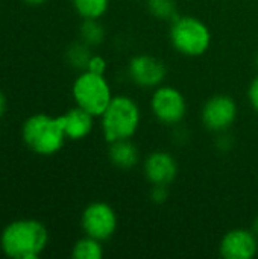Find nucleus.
<instances>
[{
	"instance_id": "dca6fc26",
	"label": "nucleus",
	"mask_w": 258,
	"mask_h": 259,
	"mask_svg": "<svg viewBox=\"0 0 258 259\" xmlns=\"http://www.w3.org/2000/svg\"><path fill=\"white\" fill-rule=\"evenodd\" d=\"M149 14L163 21H173L178 17L176 0H146Z\"/></svg>"
},
{
	"instance_id": "1a4fd4ad",
	"label": "nucleus",
	"mask_w": 258,
	"mask_h": 259,
	"mask_svg": "<svg viewBox=\"0 0 258 259\" xmlns=\"http://www.w3.org/2000/svg\"><path fill=\"white\" fill-rule=\"evenodd\" d=\"M128 74L137 87L155 90L157 87L163 85L167 76V68L160 58L143 53L131 58L128 64Z\"/></svg>"
},
{
	"instance_id": "7ed1b4c3",
	"label": "nucleus",
	"mask_w": 258,
	"mask_h": 259,
	"mask_svg": "<svg viewBox=\"0 0 258 259\" xmlns=\"http://www.w3.org/2000/svg\"><path fill=\"white\" fill-rule=\"evenodd\" d=\"M21 137L33 153L43 156L58 153L67 140L61 115L50 117L47 114L30 115L21 126Z\"/></svg>"
},
{
	"instance_id": "6ab92c4d",
	"label": "nucleus",
	"mask_w": 258,
	"mask_h": 259,
	"mask_svg": "<svg viewBox=\"0 0 258 259\" xmlns=\"http://www.w3.org/2000/svg\"><path fill=\"white\" fill-rule=\"evenodd\" d=\"M106 61L103 56L100 55H91L88 64H87V71H91V73H96V74H105L106 71Z\"/></svg>"
},
{
	"instance_id": "ddd939ff",
	"label": "nucleus",
	"mask_w": 258,
	"mask_h": 259,
	"mask_svg": "<svg viewBox=\"0 0 258 259\" xmlns=\"http://www.w3.org/2000/svg\"><path fill=\"white\" fill-rule=\"evenodd\" d=\"M108 158L114 167L120 170H131L138 164L140 155L137 146L131 140H120L109 143Z\"/></svg>"
},
{
	"instance_id": "9d476101",
	"label": "nucleus",
	"mask_w": 258,
	"mask_h": 259,
	"mask_svg": "<svg viewBox=\"0 0 258 259\" xmlns=\"http://www.w3.org/2000/svg\"><path fill=\"white\" fill-rule=\"evenodd\" d=\"M219 253L225 259H252L258 253V237L254 231L231 229L219 244Z\"/></svg>"
},
{
	"instance_id": "0eeeda50",
	"label": "nucleus",
	"mask_w": 258,
	"mask_h": 259,
	"mask_svg": "<svg viewBox=\"0 0 258 259\" xmlns=\"http://www.w3.org/2000/svg\"><path fill=\"white\" fill-rule=\"evenodd\" d=\"M81 228L85 235L103 243L117 231V214L111 205L105 202H93L82 211Z\"/></svg>"
},
{
	"instance_id": "2eb2a0df",
	"label": "nucleus",
	"mask_w": 258,
	"mask_h": 259,
	"mask_svg": "<svg viewBox=\"0 0 258 259\" xmlns=\"http://www.w3.org/2000/svg\"><path fill=\"white\" fill-rule=\"evenodd\" d=\"M71 256L75 259H102L103 258L102 241L85 235L84 238L75 243Z\"/></svg>"
},
{
	"instance_id": "9b49d317",
	"label": "nucleus",
	"mask_w": 258,
	"mask_h": 259,
	"mask_svg": "<svg viewBox=\"0 0 258 259\" xmlns=\"http://www.w3.org/2000/svg\"><path fill=\"white\" fill-rule=\"evenodd\" d=\"M143 173L152 185H170L178 176V164L172 153L157 150L144 159Z\"/></svg>"
},
{
	"instance_id": "393cba45",
	"label": "nucleus",
	"mask_w": 258,
	"mask_h": 259,
	"mask_svg": "<svg viewBox=\"0 0 258 259\" xmlns=\"http://www.w3.org/2000/svg\"><path fill=\"white\" fill-rule=\"evenodd\" d=\"M255 65H257V68H258V50H257V55H255Z\"/></svg>"
},
{
	"instance_id": "f8f14e48",
	"label": "nucleus",
	"mask_w": 258,
	"mask_h": 259,
	"mask_svg": "<svg viewBox=\"0 0 258 259\" xmlns=\"http://www.w3.org/2000/svg\"><path fill=\"white\" fill-rule=\"evenodd\" d=\"M61 118H62L67 140H73V141L87 138L94 126V115H91L90 112H87L79 106L68 109L65 114L61 115Z\"/></svg>"
},
{
	"instance_id": "a211bd4d",
	"label": "nucleus",
	"mask_w": 258,
	"mask_h": 259,
	"mask_svg": "<svg viewBox=\"0 0 258 259\" xmlns=\"http://www.w3.org/2000/svg\"><path fill=\"white\" fill-rule=\"evenodd\" d=\"M91 58L90 53V46H87L84 41L81 42H75L70 46V49L67 50V59L68 62L75 67V68H87V64Z\"/></svg>"
},
{
	"instance_id": "4468645a",
	"label": "nucleus",
	"mask_w": 258,
	"mask_h": 259,
	"mask_svg": "<svg viewBox=\"0 0 258 259\" xmlns=\"http://www.w3.org/2000/svg\"><path fill=\"white\" fill-rule=\"evenodd\" d=\"M75 11L82 20H99L109 8V0H71Z\"/></svg>"
},
{
	"instance_id": "39448f33",
	"label": "nucleus",
	"mask_w": 258,
	"mask_h": 259,
	"mask_svg": "<svg viewBox=\"0 0 258 259\" xmlns=\"http://www.w3.org/2000/svg\"><path fill=\"white\" fill-rule=\"evenodd\" d=\"M71 96L76 106L85 109L94 117H100L114 97L105 74H96L87 70L75 79Z\"/></svg>"
},
{
	"instance_id": "6e6552de",
	"label": "nucleus",
	"mask_w": 258,
	"mask_h": 259,
	"mask_svg": "<svg viewBox=\"0 0 258 259\" xmlns=\"http://www.w3.org/2000/svg\"><path fill=\"white\" fill-rule=\"evenodd\" d=\"M237 114L239 108L233 97L227 94H216L204 103L201 111V121L205 129L222 134L236 123Z\"/></svg>"
},
{
	"instance_id": "412c9836",
	"label": "nucleus",
	"mask_w": 258,
	"mask_h": 259,
	"mask_svg": "<svg viewBox=\"0 0 258 259\" xmlns=\"http://www.w3.org/2000/svg\"><path fill=\"white\" fill-rule=\"evenodd\" d=\"M248 100L251 108L258 114V74L252 79V82L249 83L248 88Z\"/></svg>"
},
{
	"instance_id": "5701e85b",
	"label": "nucleus",
	"mask_w": 258,
	"mask_h": 259,
	"mask_svg": "<svg viewBox=\"0 0 258 259\" xmlns=\"http://www.w3.org/2000/svg\"><path fill=\"white\" fill-rule=\"evenodd\" d=\"M23 2L27 3V5H30V6H40V5L46 3L47 0H23Z\"/></svg>"
},
{
	"instance_id": "4be33fe9",
	"label": "nucleus",
	"mask_w": 258,
	"mask_h": 259,
	"mask_svg": "<svg viewBox=\"0 0 258 259\" xmlns=\"http://www.w3.org/2000/svg\"><path fill=\"white\" fill-rule=\"evenodd\" d=\"M5 109H6V99H5L3 93L0 91V115L5 112Z\"/></svg>"
},
{
	"instance_id": "f257e3e1",
	"label": "nucleus",
	"mask_w": 258,
	"mask_h": 259,
	"mask_svg": "<svg viewBox=\"0 0 258 259\" xmlns=\"http://www.w3.org/2000/svg\"><path fill=\"white\" fill-rule=\"evenodd\" d=\"M49 244V231L40 220L11 222L0 235V247L8 258L38 259Z\"/></svg>"
},
{
	"instance_id": "f03ea898",
	"label": "nucleus",
	"mask_w": 258,
	"mask_h": 259,
	"mask_svg": "<svg viewBox=\"0 0 258 259\" xmlns=\"http://www.w3.org/2000/svg\"><path fill=\"white\" fill-rule=\"evenodd\" d=\"M141 121V111L138 103L129 96H114L100 115V124L105 141L114 143L120 140H131Z\"/></svg>"
},
{
	"instance_id": "aec40b11",
	"label": "nucleus",
	"mask_w": 258,
	"mask_h": 259,
	"mask_svg": "<svg viewBox=\"0 0 258 259\" xmlns=\"http://www.w3.org/2000/svg\"><path fill=\"white\" fill-rule=\"evenodd\" d=\"M169 199V185H152L151 200L154 203H164Z\"/></svg>"
},
{
	"instance_id": "f3484780",
	"label": "nucleus",
	"mask_w": 258,
	"mask_h": 259,
	"mask_svg": "<svg viewBox=\"0 0 258 259\" xmlns=\"http://www.w3.org/2000/svg\"><path fill=\"white\" fill-rule=\"evenodd\" d=\"M105 39V29L99 23V20H84L81 26V41L87 46L94 47L102 44Z\"/></svg>"
},
{
	"instance_id": "b1692460",
	"label": "nucleus",
	"mask_w": 258,
	"mask_h": 259,
	"mask_svg": "<svg viewBox=\"0 0 258 259\" xmlns=\"http://www.w3.org/2000/svg\"><path fill=\"white\" fill-rule=\"evenodd\" d=\"M252 231L257 234V237H258V215L255 217V220H254V223H252Z\"/></svg>"
},
{
	"instance_id": "20e7f679",
	"label": "nucleus",
	"mask_w": 258,
	"mask_h": 259,
	"mask_svg": "<svg viewBox=\"0 0 258 259\" xmlns=\"http://www.w3.org/2000/svg\"><path fill=\"white\" fill-rule=\"evenodd\" d=\"M169 39L178 53L189 58H199L211 46V30L202 20L193 15H178L170 21Z\"/></svg>"
},
{
	"instance_id": "423d86ee",
	"label": "nucleus",
	"mask_w": 258,
	"mask_h": 259,
	"mask_svg": "<svg viewBox=\"0 0 258 259\" xmlns=\"http://www.w3.org/2000/svg\"><path fill=\"white\" fill-rule=\"evenodd\" d=\"M151 111L160 123L175 126L186 118L187 100L178 88L170 85H160L152 93Z\"/></svg>"
}]
</instances>
